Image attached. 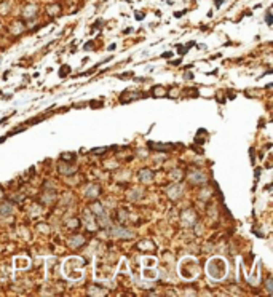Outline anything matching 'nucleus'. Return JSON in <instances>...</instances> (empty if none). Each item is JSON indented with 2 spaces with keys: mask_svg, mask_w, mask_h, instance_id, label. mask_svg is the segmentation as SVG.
<instances>
[{
  "mask_svg": "<svg viewBox=\"0 0 273 297\" xmlns=\"http://www.w3.org/2000/svg\"><path fill=\"white\" fill-rule=\"evenodd\" d=\"M206 272H208V275L213 279L225 278V275H227V262H225V259H222V257H213V259L208 262V265H206Z\"/></svg>",
  "mask_w": 273,
  "mask_h": 297,
  "instance_id": "nucleus-1",
  "label": "nucleus"
},
{
  "mask_svg": "<svg viewBox=\"0 0 273 297\" xmlns=\"http://www.w3.org/2000/svg\"><path fill=\"white\" fill-rule=\"evenodd\" d=\"M64 275L70 279H79L83 276V262L79 257H70L64 262Z\"/></svg>",
  "mask_w": 273,
  "mask_h": 297,
  "instance_id": "nucleus-2",
  "label": "nucleus"
},
{
  "mask_svg": "<svg viewBox=\"0 0 273 297\" xmlns=\"http://www.w3.org/2000/svg\"><path fill=\"white\" fill-rule=\"evenodd\" d=\"M181 275L185 279H192L198 275V265L193 259H184L181 264Z\"/></svg>",
  "mask_w": 273,
  "mask_h": 297,
  "instance_id": "nucleus-3",
  "label": "nucleus"
}]
</instances>
